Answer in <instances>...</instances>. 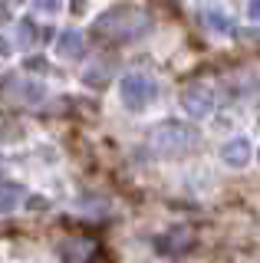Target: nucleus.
<instances>
[{
    "mask_svg": "<svg viewBox=\"0 0 260 263\" xmlns=\"http://www.w3.org/2000/svg\"><path fill=\"white\" fill-rule=\"evenodd\" d=\"M148 16L142 10H135V7L122 4V7H112V10H105L102 16H96L92 30L99 40H109V43H125V40H135L142 36L145 30H148Z\"/></svg>",
    "mask_w": 260,
    "mask_h": 263,
    "instance_id": "obj_1",
    "label": "nucleus"
},
{
    "mask_svg": "<svg viewBox=\"0 0 260 263\" xmlns=\"http://www.w3.org/2000/svg\"><path fill=\"white\" fill-rule=\"evenodd\" d=\"M152 148L165 158H178V155L198 148V132L184 122H161L152 128Z\"/></svg>",
    "mask_w": 260,
    "mask_h": 263,
    "instance_id": "obj_2",
    "label": "nucleus"
},
{
    "mask_svg": "<svg viewBox=\"0 0 260 263\" xmlns=\"http://www.w3.org/2000/svg\"><path fill=\"white\" fill-rule=\"evenodd\" d=\"M119 96L132 112H142L158 99V82L142 76V72H128V76H122V82H119Z\"/></svg>",
    "mask_w": 260,
    "mask_h": 263,
    "instance_id": "obj_3",
    "label": "nucleus"
},
{
    "mask_svg": "<svg viewBox=\"0 0 260 263\" xmlns=\"http://www.w3.org/2000/svg\"><path fill=\"white\" fill-rule=\"evenodd\" d=\"M181 105L188 109V115H194V119H201V115H211L217 109V96L211 86H188L181 92Z\"/></svg>",
    "mask_w": 260,
    "mask_h": 263,
    "instance_id": "obj_4",
    "label": "nucleus"
},
{
    "mask_svg": "<svg viewBox=\"0 0 260 263\" xmlns=\"http://www.w3.org/2000/svg\"><path fill=\"white\" fill-rule=\"evenodd\" d=\"M250 155H254V148H250L247 138H231V142L221 148V158L231 164V168H244V164L250 161Z\"/></svg>",
    "mask_w": 260,
    "mask_h": 263,
    "instance_id": "obj_5",
    "label": "nucleus"
},
{
    "mask_svg": "<svg viewBox=\"0 0 260 263\" xmlns=\"http://www.w3.org/2000/svg\"><path fill=\"white\" fill-rule=\"evenodd\" d=\"M56 53L66 56V60L79 56V53H83V33H79V30H63L60 40H56Z\"/></svg>",
    "mask_w": 260,
    "mask_h": 263,
    "instance_id": "obj_6",
    "label": "nucleus"
},
{
    "mask_svg": "<svg viewBox=\"0 0 260 263\" xmlns=\"http://www.w3.org/2000/svg\"><path fill=\"white\" fill-rule=\"evenodd\" d=\"M20 201H23V187H20V184H10V181H4V184H0V214L17 211Z\"/></svg>",
    "mask_w": 260,
    "mask_h": 263,
    "instance_id": "obj_7",
    "label": "nucleus"
},
{
    "mask_svg": "<svg viewBox=\"0 0 260 263\" xmlns=\"http://www.w3.org/2000/svg\"><path fill=\"white\" fill-rule=\"evenodd\" d=\"M205 23H208L211 30L224 33V36H227V33H234V23L227 20V16H224L221 10H214V7H208V10H205Z\"/></svg>",
    "mask_w": 260,
    "mask_h": 263,
    "instance_id": "obj_8",
    "label": "nucleus"
},
{
    "mask_svg": "<svg viewBox=\"0 0 260 263\" xmlns=\"http://www.w3.org/2000/svg\"><path fill=\"white\" fill-rule=\"evenodd\" d=\"M33 30H36V27H33L30 20H23V23H20V33H17V36H20V46H30V43H33V36H36Z\"/></svg>",
    "mask_w": 260,
    "mask_h": 263,
    "instance_id": "obj_9",
    "label": "nucleus"
},
{
    "mask_svg": "<svg viewBox=\"0 0 260 263\" xmlns=\"http://www.w3.org/2000/svg\"><path fill=\"white\" fill-rule=\"evenodd\" d=\"M33 4L40 7V10H46V13H56V10H60V4H63V0H33Z\"/></svg>",
    "mask_w": 260,
    "mask_h": 263,
    "instance_id": "obj_10",
    "label": "nucleus"
},
{
    "mask_svg": "<svg viewBox=\"0 0 260 263\" xmlns=\"http://www.w3.org/2000/svg\"><path fill=\"white\" fill-rule=\"evenodd\" d=\"M247 13L254 16V20H260V0H250V7H247Z\"/></svg>",
    "mask_w": 260,
    "mask_h": 263,
    "instance_id": "obj_11",
    "label": "nucleus"
}]
</instances>
